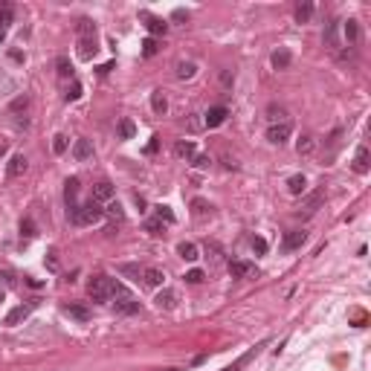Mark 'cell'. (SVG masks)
<instances>
[{
  "instance_id": "obj_15",
  "label": "cell",
  "mask_w": 371,
  "mask_h": 371,
  "mask_svg": "<svg viewBox=\"0 0 371 371\" xmlns=\"http://www.w3.org/2000/svg\"><path fill=\"white\" fill-rule=\"evenodd\" d=\"M99 53V46H96V35L90 38H79V55H82L84 61H90L93 55Z\"/></svg>"
},
{
  "instance_id": "obj_33",
  "label": "cell",
  "mask_w": 371,
  "mask_h": 371,
  "mask_svg": "<svg viewBox=\"0 0 371 371\" xmlns=\"http://www.w3.org/2000/svg\"><path fill=\"white\" fill-rule=\"evenodd\" d=\"M194 70H197V67H194V61H180V64H177V79H191V76H194Z\"/></svg>"
},
{
  "instance_id": "obj_3",
  "label": "cell",
  "mask_w": 371,
  "mask_h": 371,
  "mask_svg": "<svg viewBox=\"0 0 371 371\" xmlns=\"http://www.w3.org/2000/svg\"><path fill=\"white\" fill-rule=\"evenodd\" d=\"M113 299H116V302H113L116 313H128V316H131V313H136V310H139V302H136L134 296H131V293L122 287V284L116 287V296H113Z\"/></svg>"
},
{
  "instance_id": "obj_6",
  "label": "cell",
  "mask_w": 371,
  "mask_h": 371,
  "mask_svg": "<svg viewBox=\"0 0 371 371\" xmlns=\"http://www.w3.org/2000/svg\"><path fill=\"white\" fill-rule=\"evenodd\" d=\"M64 200H67V215L82 206V203H79V180H76V177H70V180L64 183Z\"/></svg>"
},
{
  "instance_id": "obj_26",
  "label": "cell",
  "mask_w": 371,
  "mask_h": 371,
  "mask_svg": "<svg viewBox=\"0 0 371 371\" xmlns=\"http://www.w3.org/2000/svg\"><path fill=\"white\" fill-rule=\"evenodd\" d=\"M174 154L180 157V160H191L194 157V142L191 139H180V142L174 145Z\"/></svg>"
},
{
  "instance_id": "obj_21",
  "label": "cell",
  "mask_w": 371,
  "mask_h": 371,
  "mask_svg": "<svg viewBox=\"0 0 371 371\" xmlns=\"http://www.w3.org/2000/svg\"><path fill=\"white\" fill-rule=\"evenodd\" d=\"M177 255H180V258H186V261H197V258H200V250H197V244L183 241V244H177Z\"/></svg>"
},
{
  "instance_id": "obj_25",
  "label": "cell",
  "mask_w": 371,
  "mask_h": 371,
  "mask_svg": "<svg viewBox=\"0 0 371 371\" xmlns=\"http://www.w3.org/2000/svg\"><path fill=\"white\" fill-rule=\"evenodd\" d=\"M293 15H296V20H299V23H308V20L313 18V3H308V0H305V3H296Z\"/></svg>"
},
{
  "instance_id": "obj_12",
  "label": "cell",
  "mask_w": 371,
  "mask_h": 371,
  "mask_svg": "<svg viewBox=\"0 0 371 371\" xmlns=\"http://www.w3.org/2000/svg\"><path fill=\"white\" fill-rule=\"evenodd\" d=\"M93 200H96V203H110V200H113V186H110L108 180H102V183H96V186H93Z\"/></svg>"
},
{
  "instance_id": "obj_22",
  "label": "cell",
  "mask_w": 371,
  "mask_h": 371,
  "mask_svg": "<svg viewBox=\"0 0 371 371\" xmlns=\"http://www.w3.org/2000/svg\"><path fill=\"white\" fill-rule=\"evenodd\" d=\"M154 302H157L160 310H171V308H177V293H174V290H163Z\"/></svg>"
},
{
  "instance_id": "obj_43",
  "label": "cell",
  "mask_w": 371,
  "mask_h": 371,
  "mask_svg": "<svg viewBox=\"0 0 371 371\" xmlns=\"http://www.w3.org/2000/svg\"><path fill=\"white\" fill-rule=\"evenodd\" d=\"M79 96H82V84H79V82H72L70 87H67V102H76Z\"/></svg>"
},
{
  "instance_id": "obj_1",
  "label": "cell",
  "mask_w": 371,
  "mask_h": 371,
  "mask_svg": "<svg viewBox=\"0 0 371 371\" xmlns=\"http://www.w3.org/2000/svg\"><path fill=\"white\" fill-rule=\"evenodd\" d=\"M116 287H119V281L108 279V276H93V279L87 281V293H90L93 302L113 299V296H116Z\"/></svg>"
},
{
  "instance_id": "obj_40",
  "label": "cell",
  "mask_w": 371,
  "mask_h": 371,
  "mask_svg": "<svg viewBox=\"0 0 371 371\" xmlns=\"http://www.w3.org/2000/svg\"><path fill=\"white\" fill-rule=\"evenodd\" d=\"M55 67H58V76H61V79H70V76H72V67H70V61H67L64 55L55 61Z\"/></svg>"
},
{
  "instance_id": "obj_35",
  "label": "cell",
  "mask_w": 371,
  "mask_h": 371,
  "mask_svg": "<svg viewBox=\"0 0 371 371\" xmlns=\"http://www.w3.org/2000/svg\"><path fill=\"white\" fill-rule=\"evenodd\" d=\"M90 35H96V23L93 20H79V38H90Z\"/></svg>"
},
{
  "instance_id": "obj_5",
  "label": "cell",
  "mask_w": 371,
  "mask_h": 371,
  "mask_svg": "<svg viewBox=\"0 0 371 371\" xmlns=\"http://www.w3.org/2000/svg\"><path fill=\"white\" fill-rule=\"evenodd\" d=\"M290 134H293V125H290V122H279V125H270V128H267V139H270L273 145L287 142Z\"/></svg>"
},
{
  "instance_id": "obj_51",
  "label": "cell",
  "mask_w": 371,
  "mask_h": 371,
  "mask_svg": "<svg viewBox=\"0 0 371 371\" xmlns=\"http://www.w3.org/2000/svg\"><path fill=\"white\" fill-rule=\"evenodd\" d=\"M110 70H113V61H108V64H102V67H99V76H108Z\"/></svg>"
},
{
  "instance_id": "obj_42",
  "label": "cell",
  "mask_w": 371,
  "mask_h": 371,
  "mask_svg": "<svg viewBox=\"0 0 371 371\" xmlns=\"http://www.w3.org/2000/svg\"><path fill=\"white\" fill-rule=\"evenodd\" d=\"M203 279H206V273L203 270H189L186 273V281H189V284H200Z\"/></svg>"
},
{
  "instance_id": "obj_28",
  "label": "cell",
  "mask_w": 371,
  "mask_h": 371,
  "mask_svg": "<svg viewBox=\"0 0 371 371\" xmlns=\"http://www.w3.org/2000/svg\"><path fill=\"white\" fill-rule=\"evenodd\" d=\"M261 345H264V342H261ZM261 345H255V348H250V351H246L244 357H238V360L232 362V365H227V368H224V371H241V368H244V365H246V362H250V360H253V357H255V354H258V348H261Z\"/></svg>"
},
{
  "instance_id": "obj_30",
  "label": "cell",
  "mask_w": 371,
  "mask_h": 371,
  "mask_svg": "<svg viewBox=\"0 0 371 371\" xmlns=\"http://www.w3.org/2000/svg\"><path fill=\"white\" fill-rule=\"evenodd\" d=\"M145 232H148V235H154V238H160V235H165V224H163V220H157V217H151V220H145Z\"/></svg>"
},
{
  "instance_id": "obj_7",
  "label": "cell",
  "mask_w": 371,
  "mask_h": 371,
  "mask_svg": "<svg viewBox=\"0 0 371 371\" xmlns=\"http://www.w3.org/2000/svg\"><path fill=\"white\" fill-rule=\"evenodd\" d=\"M342 38H345V44L348 46H360L362 41V29H360V20H345L342 23Z\"/></svg>"
},
{
  "instance_id": "obj_36",
  "label": "cell",
  "mask_w": 371,
  "mask_h": 371,
  "mask_svg": "<svg viewBox=\"0 0 371 371\" xmlns=\"http://www.w3.org/2000/svg\"><path fill=\"white\" fill-rule=\"evenodd\" d=\"M313 148H316V142H313V136H302L299 142H296V151H299V154H310Z\"/></svg>"
},
{
  "instance_id": "obj_20",
  "label": "cell",
  "mask_w": 371,
  "mask_h": 371,
  "mask_svg": "<svg viewBox=\"0 0 371 371\" xmlns=\"http://www.w3.org/2000/svg\"><path fill=\"white\" fill-rule=\"evenodd\" d=\"M273 67H276V70H287L290 64H293V55H290V50H284V46H281V50H276V53H273Z\"/></svg>"
},
{
  "instance_id": "obj_13",
  "label": "cell",
  "mask_w": 371,
  "mask_h": 371,
  "mask_svg": "<svg viewBox=\"0 0 371 371\" xmlns=\"http://www.w3.org/2000/svg\"><path fill=\"white\" fill-rule=\"evenodd\" d=\"M305 241H308V232H305V229H293V232H287V235H284V250H287V253H293V250H299Z\"/></svg>"
},
{
  "instance_id": "obj_10",
  "label": "cell",
  "mask_w": 371,
  "mask_h": 371,
  "mask_svg": "<svg viewBox=\"0 0 371 371\" xmlns=\"http://www.w3.org/2000/svg\"><path fill=\"white\" fill-rule=\"evenodd\" d=\"M12 20H15V6L12 3H0V44L6 41V32H9Z\"/></svg>"
},
{
  "instance_id": "obj_48",
  "label": "cell",
  "mask_w": 371,
  "mask_h": 371,
  "mask_svg": "<svg viewBox=\"0 0 371 371\" xmlns=\"http://www.w3.org/2000/svg\"><path fill=\"white\" fill-rule=\"evenodd\" d=\"M157 148H160V139H157V136H154V139H151V142L145 145V154H154Z\"/></svg>"
},
{
  "instance_id": "obj_41",
  "label": "cell",
  "mask_w": 371,
  "mask_h": 371,
  "mask_svg": "<svg viewBox=\"0 0 371 371\" xmlns=\"http://www.w3.org/2000/svg\"><path fill=\"white\" fill-rule=\"evenodd\" d=\"M53 151H55V154H64V151H67V136H64V134H58L53 139Z\"/></svg>"
},
{
  "instance_id": "obj_54",
  "label": "cell",
  "mask_w": 371,
  "mask_h": 371,
  "mask_svg": "<svg viewBox=\"0 0 371 371\" xmlns=\"http://www.w3.org/2000/svg\"><path fill=\"white\" fill-rule=\"evenodd\" d=\"M0 302H3V293H0Z\"/></svg>"
},
{
  "instance_id": "obj_8",
  "label": "cell",
  "mask_w": 371,
  "mask_h": 371,
  "mask_svg": "<svg viewBox=\"0 0 371 371\" xmlns=\"http://www.w3.org/2000/svg\"><path fill=\"white\" fill-rule=\"evenodd\" d=\"M229 116V110L224 108V105H215V108H209L206 110V116H203V125L206 128H217V125H224Z\"/></svg>"
},
{
  "instance_id": "obj_29",
  "label": "cell",
  "mask_w": 371,
  "mask_h": 371,
  "mask_svg": "<svg viewBox=\"0 0 371 371\" xmlns=\"http://www.w3.org/2000/svg\"><path fill=\"white\" fill-rule=\"evenodd\" d=\"M305 186H308V180L302 177V174H293L287 180V189H290V194H305Z\"/></svg>"
},
{
  "instance_id": "obj_37",
  "label": "cell",
  "mask_w": 371,
  "mask_h": 371,
  "mask_svg": "<svg viewBox=\"0 0 371 371\" xmlns=\"http://www.w3.org/2000/svg\"><path fill=\"white\" fill-rule=\"evenodd\" d=\"M20 235H23V238H35L38 235V229H35V224H32V217H23V220H20Z\"/></svg>"
},
{
  "instance_id": "obj_31",
  "label": "cell",
  "mask_w": 371,
  "mask_h": 371,
  "mask_svg": "<svg viewBox=\"0 0 371 371\" xmlns=\"http://www.w3.org/2000/svg\"><path fill=\"white\" fill-rule=\"evenodd\" d=\"M287 113H284V108H281V105H270V108H267V119H270L273 125H279V122H287Z\"/></svg>"
},
{
  "instance_id": "obj_11",
  "label": "cell",
  "mask_w": 371,
  "mask_h": 371,
  "mask_svg": "<svg viewBox=\"0 0 371 371\" xmlns=\"http://www.w3.org/2000/svg\"><path fill=\"white\" fill-rule=\"evenodd\" d=\"M72 157H76V160H79V163H87V160H90L93 157V142L90 139H76V145H72Z\"/></svg>"
},
{
  "instance_id": "obj_44",
  "label": "cell",
  "mask_w": 371,
  "mask_h": 371,
  "mask_svg": "<svg viewBox=\"0 0 371 371\" xmlns=\"http://www.w3.org/2000/svg\"><path fill=\"white\" fill-rule=\"evenodd\" d=\"M105 212H108L110 217H119V220H122V206H119V203H113V200L105 206Z\"/></svg>"
},
{
  "instance_id": "obj_14",
  "label": "cell",
  "mask_w": 371,
  "mask_h": 371,
  "mask_svg": "<svg viewBox=\"0 0 371 371\" xmlns=\"http://www.w3.org/2000/svg\"><path fill=\"white\" fill-rule=\"evenodd\" d=\"M322 206V191H316V194H310V197L302 200V206H299V215L310 217V215H316V209Z\"/></svg>"
},
{
  "instance_id": "obj_16",
  "label": "cell",
  "mask_w": 371,
  "mask_h": 371,
  "mask_svg": "<svg viewBox=\"0 0 371 371\" xmlns=\"http://www.w3.org/2000/svg\"><path fill=\"white\" fill-rule=\"evenodd\" d=\"M368 148H365V145H360V148H357V154H354V171L357 174H368Z\"/></svg>"
},
{
  "instance_id": "obj_46",
  "label": "cell",
  "mask_w": 371,
  "mask_h": 371,
  "mask_svg": "<svg viewBox=\"0 0 371 371\" xmlns=\"http://www.w3.org/2000/svg\"><path fill=\"white\" fill-rule=\"evenodd\" d=\"M253 250L258 255H264V253H267V241H264V238H253Z\"/></svg>"
},
{
  "instance_id": "obj_18",
  "label": "cell",
  "mask_w": 371,
  "mask_h": 371,
  "mask_svg": "<svg viewBox=\"0 0 371 371\" xmlns=\"http://www.w3.org/2000/svg\"><path fill=\"white\" fill-rule=\"evenodd\" d=\"M27 168H29L27 157H23V154H15L9 160V168H6V171H9V177H20V174H27Z\"/></svg>"
},
{
  "instance_id": "obj_2",
  "label": "cell",
  "mask_w": 371,
  "mask_h": 371,
  "mask_svg": "<svg viewBox=\"0 0 371 371\" xmlns=\"http://www.w3.org/2000/svg\"><path fill=\"white\" fill-rule=\"evenodd\" d=\"M102 217H105V209H102L96 200H90V203H82L76 212H70V220L76 224V227H90V224H99Z\"/></svg>"
},
{
  "instance_id": "obj_50",
  "label": "cell",
  "mask_w": 371,
  "mask_h": 371,
  "mask_svg": "<svg viewBox=\"0 0 371 371\" xmlns=\"http://www.w3.org/2000/svg\"><path fill=\"white\" fill-rule=\"evenodd\" d=\"M46 264H50V270H58V258H55V253H50V258H46Z\"/></svg>"
},
{
  "instance_id": "obj_45",
  "label": "cell",
  "mask_w": 371,
  "mask_h": 371,
  "mask_svg": "<svg viewBox=\"0 0 371 371\" xmlns=\"http://www.w3.org/2000/svg\"><path fill=\"white\" fill-rule=\"evenodd\" d=\"M27 108H29V99H27V96H20V99L12 102V113H18V110H27Z\"/></svg>"
},
{
  "instance_id": "obj_17",
  "label": "cell",
  "mask_w": 371,
  "mask_h": 371,
  "mask_svg": "<svg viewBox=\"0 0 371 371\" xmlns=\"http://www.w3.org/2000/svg\"><path fill=\"white\" fill-rule=\"evenodd\" d=\"M32 308H35V305H18V308H12L9 316H6V325H18V322H23V319L32 313Z\"/></svg>"
},
{
  "instance_id": "obj_49",
  "label": "cell",
  "mask_w": 371,
  "mask_h": 371,
  "mask_svg": "<svg viewBox=\"0 0 371 371\" xmlns=\"http://www.w3.org/2000/svg\"><path fill=\"white\" fill-rule=\"evenodd\" d=\"M122 273H128V276H139V267H134V264H125V267H119Z\"/></svg>"
},
{
  "instance_id": "obj_27",
  "label": "cell",
  "mask_w": 371,
  "mask_h": 371,
  "mask_svg": "<svg viewBox=\"0 0 371 371\" xmlns=\"http://www.w3.org/2000/svg\"><path fill=\"white\" fill-rule=\"evenodd\" d=\"M151 108H154V113H160V116L168 110V99H165L163 90H154V93H151Z\"/></svg>"
},
{
  "instance_id": "obj_52",
  "label": "cell",
  "mask_w": 371,
  "mask_h": 371,
  "mask_svg": "<svg viewBox=\"0 0 371 371\" xmlns=\"http://www.w3.org/2000/svg\"><path fill=\"white\" fill-rule=\"evenodd\" d=\"M220 82L227 84V87H229V84H232V76H229V70H224V72H220Z\"/></svg>"
},
{
  "instance_id": "obj_4",
  "label": "cell",
  "mask_w": 371,
  "mask_h": 371,
  "mask_svg": "<svg viewBox=\"0 0 371 371\" xmlns=\"http://www.w3.org/2000/svg\"><path fill=\"white\" fill-rule=\"evenodd\" d=\"M229 276H232V279H253L255 264L244 261V258H232V261H229Z\"/></svg>"
},
{
  "instance_id": "obj_19",
  "label": "cell",
  "mask_w": 371,
  "mask_h": 371,
  "mask_svg": "<svg viewBox=\"0 0 371 371\" xmlns=\"http://www.w3.org/2000/svg\"><path fill=\"white\" fill-rule=\"evenodd\" d=\"M163 270H160V267H145L142 270V281L145 284H148V287H160V284H163Z\"/></svg>"
},
{
  "instance_id": "obj_9",
  "label": "cell",
  "mask_w": 371,
  "mask_h": 371,
  "mask_svg": "<svg viewBox=\"0 0 371 371\" xmlns=\"http://www.w3.org/2000/svg\"><path fill=\"white\" fill-rule=\"evenodd\" d=\"M139 18L145 20V29H148L151 35H165V32H168V23H165L163 18H154L151 12H139Z\"/></svg>"
},
{
  "instance_id": "obj_32",
  "label": "cell",
  "mask_w": 371,
  "mask_h": 371,
  "mask_svg": "<svg viewBox=\"0 0 371 371\" xmlns=\"http://www.w3.org/2000/svg\"><path fill=\"white\" fill-rule=\"evenodd\" d=\"M134 134H136V125L131 119H122V122H119V136H122V139H134Z\"/></svg>"
},
{
  "instance_id": "obj_47",
  "label": "cell",
  "mask_w": 371,
  "mask_h": 371,
  "mask_svg": "<svg viewBox=\"0 0 371 371\" xmlns=\"http://www.w3.org/2000/svg\"><path fill=\"white\" fill-rule=\"evenodd\" d=\"M209 163H212L209 157H194V168H209Z\"/></svg>"
},
{
  "instance_id": "obj_38",
  "label": "cell",
  "mask_w": 371,
  "mask_h": 371,
  "mask_svg": "<svg viewBox=\"0 0 371 371\" xmlns=\"http://www.w3.org/2000/svg\"><path fill=\"white\" fill-rule=\"evenodd\" d=\"M191 206H194V215L197 217H206V215H212V203H206V200H194V203H191Z\"/></svg>"
},
{
  "instance_id": "obj_34",
  "label": "cell",
  "mask_w": 371,
  "mask_h": 371,
  "mask_svg": "<svg viewBox=\"0 0 371 371\" xmlns=\"http://www.w3.org/2000/svg\"><path fill=\"white\" fill-rule=\"evenodd\" d=\"M160 53V44H157V38H145L142 41V55L145 58H151V55Z\"/></svg>"
},
{
  "instance_id": "obj_23",
  "label": "cell",
  "mask_w": 371,
  "mask_h": 371,
  "mask_svg": "<svg viewBox=\"0 0 371 371\" xmlns=\"http://www.w3.org/2000/svg\"><path fill=\"white\" fill-rule=\"evenodd\" d=\"M325 44L331 46V50L339 46V20H331V23L325 27Z\"/></svg>"
},
{
  "instance_id": "obj_53",
  "label": "cell",
  "mask_w": 371,
  "mask_h": 371,
  "mask_svg": "<svg viewBox=\"0 0 371 371\" xmlns=\"http://www.w3.org/2000/svg\"><path fill=\"white\" fill-rule=\"evenodd\" d=\"M163 371H180V368H163Z\"/></svg>"
},
{
  "instance_id": "obj_24",
  "label": "cell",
  "mask_w": 371,
  "mask_h": 371,
  "mask_svg": "<svg viewBox=\"0 0 371 371\" xmlns=\"http://www.w3.org/2000/svg\"><path fill=\"white\" fill-rule=\"evenodd\" d=\"M64 313L72 319H79V322H87L90 319V310L84 308V305H64Z\"/></svg>"
},
{
  "instance_id": "obj_39",
  "label": "cell",
  "mask_w": 371,
  "mask_h": 371,
  "mask_svg": "<svg viewBox=\"0 0 371 371\" xmlns=\"http://www.w3.org/2000/svg\"><path fill=\"white\" fill-rule=\"evenodd\" d=\"M157 212V220H163V224H174V212L168 206H154Z\"/></svg>"
}]
</instances>
